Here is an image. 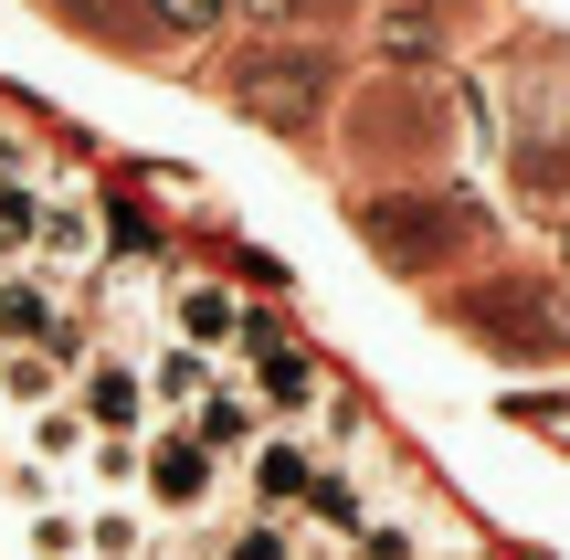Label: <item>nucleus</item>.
Instances as JSON below:
<instances>
[{
	"mask_svg": "<svg viewBox=\"0 0 570 560\" xmlns=\"http://www.w3.org/2000/svg\"><path fill=\"white\" fill-rule=\"evenodd\" d=\"M223 96L244 106V117L285 127V138H306L317 106H327V53H317V42H254V53L223 63Z\"/></svg>",
	"mask_w": 570,
	"mask_h": 560,
	"instance_id": "1",
	"label": "nucleus"
},
{
	"mask_svg": "<svg viewBox=\"0 0 570 560\" xmlns=\"http://www.w3.org/2000/svg\"><path fill=\"white\" fill-rule=\"evenodd\" d=\"M138 498L159 508V519H202L212 498H223V455H212L202 434H190V423H148L138 434Z\"/></svg>",
	"mask_w": 570,
	"mask_h": 560,
	"instance_id": "2",
	"label": "nucleus"
},
{
	"mask_svg": "<svg viewBox=\"0 0 570 560\" xmlns=\"http://www.w3.org/2000/svg\"><path fill=\"white\" fill-rule=\"evenodd\" d=\"M63 392H75V413L96 423V434H148V423H159V402H148V371H138V360H117V350H96L75 381H63Z\"/></svg>",
	"mask_w": 570,
	"mask_h": 560,
	"instance_id": "3",
	"label": "nucleus"
},
{
	"mask_svg": "<svg viewBox=\"0 0 570 560\" xmlns=\"http://www.w3.org/2000/svg\"><path fill=\"white\" fill-rule=\"evenodd\" d=\"M317 444H306V434H275V423H265V444H254V455H244V487H254V508H265V519H296V508H306V487H317Z\"/></svg>",
	"mask_w": 570,
	"mask_h": 560,
	"instance_id": "4",
	"label": "nucleus"
},
{
	"mask_svg": "<svg viewBox=\"0 0 570 560\" xmlns=\"http://www.w3.org/2000/svg\"><path fill=\"white\" fill-rule=\"evenodd\" d=\"M180 423H190V434H202V444H212V455H223V465H244L254 444H265V402L244 392V371H233V360H223V381H212V392L190 402Z\"/></svg>",
	"mask_w": 570,
	"mask_h": 560,
	"instance_id": "5",
	"label": "nucleus"
},
{
	"mask_svg": "<svg viewBox=\"0 0 570 560\" xmlns=\"http://www.w3.org/2000/svg\"><path fill=\"white\" fill-rule=\"evenodd\" d=\"M169 338L202 360H233L244 350V296L233 286H169Z\"/></svg>",
	"mask_w": 570,
	"mask_h": 560,
	"instance_id": "6",
	"label": "nucleus"
},
{
	"mask_svg": "<svg viewBox=\"0 0 570 560\" xmlns=\"http://www.w3.org/2000/svg\"><path fill=\"white\" fill-rule=\"evenodd\" d=\"M96 265V212H85V190H42V254L32 275H75Z\"/></svg>",
	"mask_w": 570,
	"mask_h": 560,
	"instance_id": "7",
	"label": "nucleus"
},
{
	"mask_svg": "<svg viewBox=\"0 0 570 560\" xmlns=\"http://www.w3.org/2000/svg\"><path fill=\"white\" fill-rule=\"evenodd\" d=\"M63 307H53V275H11L0 286V350H53Z\"/></svg>",
	"mask_w": 570,
	"mask_h": 560,
	"instance_id": "8",
	"label": "nucleus"
},
{
	"mask_svg": "<svg viewBox=\"0 0 570 560\" xmlns=\"http://www.w3.org/2000/svg\"><path fill=\"white\" fill-rule=\"evenodd\" d=\"M85 444H96V423L75 413V392L42 402V413H21V455L32 465H85Z\"/></svg>",
	"mask_w": 570,
	"mask_h": 560,
	"instance_id": "9",
	"label": "nucleus"
},
{
	"mask_svg": "<svg viewBox=\"0 0 570 560\" xmlns=\"http://www.w3.org/2000/svg\"><path fill=\"white\" fill-rule=\"evenodd\" d=\"M148 550V498H96L85 508V560H138Z\"/></svg>",
	"mask_w": 570,
	"mask_h": 560,
	"instance_id": "10",
	"label": "nucleus"
},
{
	"mask_svg": "<svg viewBox=\"0 0 570 560\" xmlns=\"http://www.w3.org/2000/svg\"><path fill=\"white\" fill-rule=\"evenodd\" d=\"M148 371V402H169V413H190V402L212 392V381H223V360H202V350H180V338H169L159 360H138Z\"/></svg>",
	"mask_w": 570,
	"mask_h": 560,
	"instance_id": "11",
	"label": "nucleus"
},
{
	"mask_svg": "<svg viewBox=\"0 0 570 560\" xmlns=\"http://www.w3.org/2000/svg\"><path fill=\"white\" fill-rule=\"evenodd\" d=\"M63 360L53 350H0V402H11V413H42V402H63Z\"/></svg>",
	"mask_w": 570,
	"mask_h": 560,
	"instance_id": "12",
	"label": "nucleus"
},
{
	"mask_svg": "<svg viewBox=\"0 0 570 560\" xmlns=\"http://www.w3.org/2000/svg\"><path fill=\"white\" fill-rule=\"evenodd\" d=\"M21 560H85V508H63V498L21 508Z\"/></svg>",
	"mask_w": 570,
	"mask_h": 560,
	"instance_id": "13",
	"label": "nucleus"
},
{
	"mask_svg": "<svg viewBox=\"0 0 570 560\" xmlns=\"http://www.w3.org/2000/svg\"><path fill=\"white\" fill-rule=\"evenodd\" d=\"M42 254V180H0V265Z\"/></svg>",
	"mask_w": 570,
	"mask_h": 560,
	"instance_id": "14",
	"label": "nucleus"
},
{
	"mask_svg": "<svg viewBox=\"0 0 570 560\" xmlns=\"http://www.w3.org/2000/svg\"><path fill=\"white\" fill-rule=\"evenodd\" d=\"M296 519H317V529H348V540H360L370 529V508H360V477H348V465H317V487H306V508Z\"/></svg>",
	"mask_w": 570,
	"mask_h": 560,
	"instance_id": "15",
	"label": "nucleus"
},
{
	"mask_svg": "<svg viewBox=\"0 0 570 560\" xmlns=\"http://www.w3.org/2000/svg\"><path fill=\"white\" fill-rule=\"evenodd\" d=\"M85 487H96V498H138V434H96L85 444Z\"/></svg>",
	"mask_w": 570,
	"mask_h": 560,
	"instance_id": "16",
	"label": "nucleus"
},
{
	"mask_svg": "<svg viewBox=\"0 0 570 560\" xmlns=\"http://www.w3.org/2000/svg\"><path fill=\"white\" fill-rule=\"evenodd\" d=\"M63 21H85L96 42H159L148 32V0H63Z\"/></svg>",
	"mask_w": 570,
	"mask_h": 560,
	"instance_id": "17",
	"label": "nucleus"
},
{
	"mask_svg": "<svg viewBox=\"0 0 570 560\" xmlns=\"http://www.w3.org/2000/svg\"><path fill=\"white\" fill-rule=\"evenodd\" d=\"M233 0H148V32L159 42H190V32H223Z\"/></svg>",
	"mask_w": 570,
	"mask_h": 560,
	"instance_id": "18",
	"label": "nucleus"
},
{
	"mask_svg": "<svg viewBox=\"0 0 570 560\" xmlns=\"http://www.w3.org/2000/svg\"><path fill=\"white\" fill-rule=\"evenodd\" d=\"M223 560H296V529H285V519H233Z\"/></svg>",
	"mask_w": 570,
	"mask_h": 560,
	"instance_id": "19",
	"label": "nucleus"
},
{
	"mask_svg": "<svg viewBox=\"0 0 570 560\" xmlns=\"http://www.w3.org/2000/svg\"><path fill=\"white\" fill-rule=\"evenodd\" d=\"M360 444V402L348 392H317V455H348Z\"/></svg>",
	"mask_w": 570,
	"mask_h": 560,
	"instance_id": "20",
	"label": "nucleus"
},
{
	"mask_svg": "<svg viewBox=\"0 0 570 560\" xmlns=\"http://www.w3.org/2000/svg\"><path fill=\"white\" fill-rule=\"evenodd\" d=\"M360 560H423V540H412L402 519H370L360 529Z\"/></svg>",
	"mask_w": 570,
	"mask_h": 560,
	"instance_id": "21",
	"label": "nucleus"
},
{
	"mask_svg": "<svg viewBox=\"0 0 570 560\" xmlns=\"http://www.w3.org/2000/svg\"><path fill=\"white\" fill-rule=\"evenodd\" d=\"M0 180H42V138H21V127H0Z\"/></svg>",
	"mask_w": 570,
	"mask_h": 560,
	"instance_id": "22",
	"label": "nucleus"
},
{
	"mask_svg": "<svg viewBox=\"0 0 570 560\" xmlns=\"http://www.w3.org/2000/svg\"><path fill=\"white\" fill-rule=\"evenodd\" d=\"M233 11H254V21H296V11H338V0H233Z\"/></svg>",
	"mask_w": 570,
	"mask_h": 560,
	"instance_id": "23",
	"label": "nucleus"
},
{
	"mask_svg": "<svg viewBox=\"0 0 570 560\" xmlns=\"http://www.w3.org/2000/svg\"><path fill=\"white\" fill-rule=\"evenodd\" d=\"M138 560H180V550H169V540H148V550H138Z\"/></svg>",
	"mask_w": 570,
	"mask_h": 560,
	"instance_id": "24",
	"label": "nucleus"
}]
</instances>
